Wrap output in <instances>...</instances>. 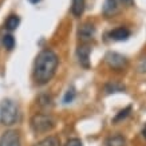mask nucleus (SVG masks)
I'll use <instances>...</instances> for the list:
<instances>
[{
    "mask_svg": "<svg viewBox=\"0 0 146 146\" xmlns=\"http://www.w3.org/2000/svg\"><path fill=\"white\" fill-rule=\"evenodd\" d=\"M3 46H4L7 50H11L15 47V38H13L11 34H7V35L3 36Z\"/></svg>",
    "mask_w": 146,
    "mask_h": 146,
    "instance_id": "nucleus-15",
    "label": "nucleus"
},
{
    "mask_svg": "<svg viewBox=\"0 0 146 146\" xmlns=\"http://www.w3.org/2000/svg\"><path fill=\"white\" fill-rule=\"evenodd\" d=\"M20 24V19H19L18 15H9L8 19L5 20V28L9 30V31H13L16 30Z\"/></svg>",
    "mask_w": 146,
    "mask_h": 146,
    "instance_id": "nucleus-13",
    "label": "nucleus"
},
{
    "mask_svg": "<svg viewBox=\"0 0 146 146\" xmlns=\"http://www.w3.org/2000/svg\"><path fill=\"white\" fill-rule=\"evenodd\" d=\"M0 146H22L20 135L15 130H7L0 137Z\"/></svg>",
    "mask_w": 146,
    "mask_h": 146,
    "instance_id": "nucleus-5",
    "label": "nucleus"
},
{
    "mask_svg": "<svg viewBox=\"0 0 146 146\" xmlns=\"http://www.w3.org/2000/svg\"><path fill=\"white\" fill-rule=\"evenodd\" d=\"M113 40H118V42H122V40H127L130 38V30H127L126 27H118L113 31H110L109 34Z\"/></svg>",
    "mask_w": 146,
    "mask_h": 146,
    "instance_id": "nucleus-9",
    "label": "nucleus"
},
{
    "mask_svg": "<svg viewBox=\"0 0 146 146\" xmlns=\"http://www.w3.org/2000/svg\"><path fill=\"white\" fill-rule=\"evenodd\" d=\"M95 35V27L91 23H83L82 26H79L78 30V38H79L83 43L90 42Z\"/></svg>",
    "mask_w": 146,
    "mask_h": 146,
    "instance_id": "nucleus-7",
    "label": "nucleus"
},
{
    "mask_svg": "<svg viewBox=\"0 0 146 146\" xmlns=\"http://www.w3.org/2000/svg\"><path fill=\"white\" fill-rule=\"evenodd\" d=\"M19 118L18 105L12 99H4L0 103V122L4 126H11L16 123Z\"/></svg>",
    "mask_w": 146,
    "mask_h": 146,
    "instance_id": "nucleus-2",
    "label": "nucleus"
},
{
    "mask_svg": "<svg viewBox=\"0 0 146 146\" xmlns=\"http://www.w3.org/2000/svg\"><path fill=\"white\" fill-rule=\"evenodd\" d=\"M74 98H75V90L71 87V89L67 90L66 95H64V98H63V102H64V103H70V102L74 101Z\"/></svg>",
    "mask_w": 146,
    "mask_h": 146,
    "instance_id": "nucleus-17",
    "label": "nucleus"
},
{
    "mask_svg": "<svg viewBox=\"0 0 146 146\" xmlns=\"http://www.w3.org/2000/svg\"><path fill=\"white\" fill-rule=\"evenodd\" d=\"M105 59H106L107 66L110 67L111 70L121 71L127 67V59L118 52H107Z\"/></svg>",
    "mask_w": 146,
    "mask_h": 146,
    "instance_id": "nucleus-4",
    "label": "nucleus"
},
{
    "mask_svg": "<svg viewBox=\"0 0 146 146\" xmlns=\"http://www.w3.org/2000/svg\"><path fill=\"white\" fill-rule=\"evenodd\" d=\"M130 111H131V106H127L126 109H123V110H121L118 114L115 115V118H114V123H117V122H119V121L125 119L126 117H127L129 114H130Z\"/></svg>",
    "mask_w": 146,
    "mask_h": 146,
    "instance_id": "nucleus-16",
    "label": "nucleus"
},
{
    "mask_svg": "<svg viewBox=\"0 0 146 146\" xmlns=\"http://www.w3.org/2000/svg\"><path fill=\"white\" fill-rule=\"evenodd\" d=\"M59 139H58L55 135H50V137L42 139L40 142H38L35 146H59Z\"/></svg>",
    "mask_w": 146,
    "mask_h": 146,
    "instance_id": "nucleus-14",
    "label": "nucleus"
},
{
    "mask_svg": "<svg viewBox=\"0 0 146 146\" xmlns=\"http://www.w3.org/2000/svg\"><path fill=\"white\" fill-rule=\"evenodd\" d=\"M55 127V121L51 115L38 113L31 118V129L36 134H44Z\"/></svg>",
    "mask_w": 146,
    "mask_h": 146,
    "instance_id": "nucleus-3",
    "label": "nucleus"
},
{
    "mask_svg": "<svg viewBox=\"0 0 146 146\" xmlns=\"http://www.w3.org/2000/svg\"><path fill=\"white\" fill-rule=\"evenodd\" d=\"M105 146H126V139L121 134H115L107 138Z\"/></svg>",
    "mask_w": 146,
    "mask_h": 146,
    "instance_id": "nucleus-10",
    "label": "nucleus"
},
{
    "mask_svg": "<svg viewBox=\"0 0 146 146\" xmlns=\"http://www.w3.org/2000/svg\"><path fill=\"white\" fill-rule=\"evenodd\" d=\"M119 1L126 7H131L134 4V0H119Z\"/></svg>",
    "mask_w": 146,
    "mask_h": 146,
    "instance_id": "nucleus-20",
    "label": "nucleus"
},
{
    "mask_svg": "<svg viewBox=\"0 0 146 146\" xmlns=\"http://www.w3.org/2000/svg\"><path fill=\"white\" fill-rule=\"evenodd\" d=\"M71 11H72V15H74V16L79 18L84 11V0H72Z\"/></svg>",
    "mask_w": 146,
    "mask_h": 146,
    "instance_id": "nucleus-11",
    "label": "nucleus"
},
{
    "mask_svg": "<svg viewBox=\"0 0 146 146\" xmlns=\"http://www.w3.org/2000/svg\"><path fill=\"white\" fill-rule=\"evenodd\" d=\"M64 146H83V145H82V141H80V139H78V138H71V139H68V141L66 142Z\"/></svg>",
    "mask_w": 146,
    "mask_h": 146,
    "instance_id": "nucleus-19",
    "label": "nucleus"
},
{
    "mask_svg": "<svg viewBox=\"0 0 146 146\" xmlns=\"http://www.w3.org/2000/svg\"><path fill=\"white\" fill-rule=\"evenodd\" d=\"M138 71L141 72V74H145L146 72V55L142 58L139 63H138Z\"/></svg>",
    "mask_w": 146,
    "mask_h": 146,
    "instance_id": "nucleus-18",
    "label": "nucleus"
},
{
    "mask_svg": "<svg viewBox=\"0 0 146 146\" xmlns=\"http://www.w3.org/2000/svg\"><path fill=\"white\" fill-rule=\"evenodd\" d=\"M119 11V5H118V0H105L103 7H102V12L105 16L110 18L117 15Z\"/></svg>",
    "mask_w": 146,
    "mask_h": 146,
    "instance_id": "nucleus-8",
    "label": "nucleus"
},
{
    "mask_svg": "<svg viewBox=\"0 0 146 146\" xmlns=\"http://www.w3.org/2000/svg\"><path fill=\"white\" fill-rule=\"evenodd\" d=\"M105 90H106L107 94H111V93H122L126 90L123 84L118 83V82H110V83H107L105 86Z\"/></svg>",
    "mask_w": 146,
    "mask_h": 146,
    "instance_id": "nucleus-12",
    "label": "nucleus"
},
{
    "mask_svg": "<svg viewBox=\"0 0 146 146\" xmlns=\"http://www.w3.org/2000/svg\"><path fill=\"white\" fill-rule=\"evenodd\" d=\"M58 56L52 50H43L34 63V79L38 84H46L52 79L58 67Z\"/></svg>",
    "mask_w": 146,
    "mask_h": 146,
    "instance_id": "nucleus-1",
    "label": "nucleus"
},
{
    "mask_svg": "<svg viewBox=\"0 0 146 146\" xmlns=\"http://www.w3.org/2000/svg\"><path fill=\"white\" fill-rule=\"evenodd\" d=\"M90 52H91V47L87 43L80 44L76 50V55H78V60H79L80 66H83L84 68L90 67Z\"/></svg>",
    "mask_w": 146,
    "mask_h": 146,
    "instance_id": "nucleus-6",
    "label": "nucleus"
},
{
    "mask_svg": "<svg viewBox=\"0 0 146 146\" xmlns=\"http://www.w3.org/2000/svg\"><path fill=\"white\" fill-rule=\"evenodd\" d=\"M28 1H30L31 4H38V3H39V1H42V0H28Z\"/></svg>",
    "mask_w": 146,
    "mask_h": 146,
    "instance_id": "nucleus-21",
    "label": "nucleus"
},
{
    "mask_svg": "<svg viewBox=\"0 0 146 146\" xmlns=\"http://www.w3.org/2000/svg\"><path fill=\"white\" fill-rule=\"evenodd\" d=\"M142 134H143V137L146 138V125H145V127H143V130H142Z\"/></svg>",
    "mask_w": 146,
    "mask_h": 146,
    "instance_id": "nucleus-22",
    "label": "nucleus"
}]
</instances>
